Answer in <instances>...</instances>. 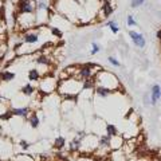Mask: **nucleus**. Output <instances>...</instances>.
I'll return each mask as SVG.
<instances>
[{
  "label": "nucleus",
  "mask_w": 161,
  "mask_h": 161,
  "mask_svg": "<svg viewBox=\"0 0 161 161\" xmlns=\"http://www.w3.org/2000/svg\"><path fill=\"white\" fill-rule=\"evenodd\" d=\"M0 102H3V97H2V94H0Z\"/></svg>",
  "instance_id": "32"
},
{
  "label": "nucleus",
  "mask_w": 161,
  "mask_h": 161,
  "mask_svg": "<svg viewBox=\"0 0 161 161\" xmlns=\"http://www.w3.org/2000/svg\"><path fill=\"white\" fill-rule=\"evenodd\" d=\"M157 36L161 39V31H158V32H157Z\"/></svg>",
  "instance_id": "31"
},
{
  "label": "nucleus",
  "mask_w": 161,
  "mask_h": 161,
  "mask_svg": "<svg viewBox=\"0 0 161 161\" xmlns=\"http://www.w3.org/2000/svg\"><path fill=\"white\" fill-rule=\"evenodd\" d=\"M14 161H35V160H34L32 156L22 153V154H16V157H15Z\"/></svg>",
  "instance_id": "19"
},
{
  "label": "nucleus",
  "mask_w": 161,
  "mask_h": 161,
  "mask_svg": "<svg viewBox=\"0 0 161 161\" xmlns=\"http://www.w3.org/2000/svg\"><path fill=\"white\" fill-rule=\"evenodd\" d=\"M108 59H109V62L112 63L113 66H115V67H119V62H118V60L115 59V58H113V57H109Z\"/></svg>",
  "instance_id": "26"
},
{
  "label": "nucleus",
  "mask_w": 161,
  "mask_h": 161,
  "mask_svg": "<svg viewBox=\"0 0 161 161\" xmlns=\"http://www.w3.org/2000/svg\"><path fill=\"white\" fill-rule=\"evenodd\" d=\"M12 115H14V114H12V110H11V109H7L6 112H4L2 115H0V119H2V121H8L9 118L12 117Z\"/></svg>",
  "instance_id": "21"
},
{
  "label": "nucleus",
  "mask_w": 161,
  "mask_h": 161,
  "mask_svg": "<svg viewBox=\"0 0 161 161\" xmlns=\"http://www.w3.org/2000/svg\"><path fill=\"white\" fill-rule=\"evenodd\" d=\"M160 98H161V87L160 85L156 83L152 86V92H150V105H156Z\"/></svg>",
  "instance_id": "5"
},
{
  "label": "nucleus",
  "mask_w": 161,
  "mask_h": 161,
  "mask_svg": "<svg viewBox=\"0 0 161 161\" xmlns=\"http://www.w3.org/2000/svg\"><path fill=\"white\" fill-rule=\"evenodd\" d=\"M92 47H93V48H92V55H94V54H97V53L99 51V50H101V48H99V46H98V44H97V43H95V42H93V44H92Z\"/></svg>",
  "instance_id": "25"
},
{
  "label": "nucleus",
  "mask_w": 161,
  "mask_h": 161,
  "mask_svg": "<svg viewBox=\"0 0 161 161\" xmlns=\"http://www.w3.org/2000/svg\"><path fill=\"white\" fill-rule=\"evenodd\" d=\"M16 74L12 73V71H8V70H4V71L0 73V82H11V80L15 79Z\"/></svg>",
  "instance_id": "9"
},
{
  "label": "nucleus",
  "mask_w": 161,
  "mask_h": 161,
  "mask_svg": "<svg viewBox=\"0 0 161 161\" xmlns=\"http://www.w3.org/2000/svg\"><path fill=\"white\" fill-rule=\"evenodd\" d=\"M92 67H93V64H83V66H80L79 70H78V78L80 79H90L92 78Z\"/></svg>",
  "instance_id": "4"
},
{
  "label": "nucleus",
  "mask_w": 161,
  "mask_h": 161,
  "mask_svg": "<svg viewBox=\"0 0 161 161\" xmlns=\"http://www.w3.org/2000/svg\"><path fill=\"white\" fill-rule=\"evenodd\" d=\"M12 114L16 117H22V118H27L31 114V109L30 106H23V108H12Z\"/></svg>",
  "instance_id": "6"
},
{
  "label": "nucleus",
  "mask_w": 161,
  "mask_h": 161,
  "mask_svg": "<svg viewBox=\"0 0 161 161\" xmlns=\"http://www.w3.org/2000/svg\"><path fill=\"white\" fill-rule=\"evenodd\" d=\"M19 145H20V149L24 150V152H27V150L30 149V147H31V144H30L28 141H26V140H22L19 142Z\"/></svg>",
  "instance_id": "22"
},
{
  "label": "nucleus",
  "mask_w": 161,
  "mask_h": 161,
  "mask_svg": "<svg viewBox=\"0 0 161 161\" xmlns=\"http://www.w3.org/2000/svg\"><path fill=\"white\" fill-rule=\"evenodd\" d=\"M95 92H97V94L102 95V97H106V95H109V94L113 93V90H110V89H108V87H103V86H98L97 89H95Z\"/></svg>",
  "instance_id": "17"
},
{
  "label": "nucleus",
  "mask_w": 161,
  "mask_h": 161,
  "mask_svg": "<svg viewBox=\"0 0 161 161\" xmlns=\"http://www.w3.org/2000/svg\"><path fill=\"white\" fill-rule=\"evenodd\" d=\"M23 42L30 43V44L38 43L39 42V34H36V32H24L23 34Z\"/></svg>",
  "instance_id": "7"
},
{
  "label": "nucleus",
  "mask_w": 161,
  "mask_h": 161,
  "mask_svg": "<svg viewBox=\"0 0 161 161\" xmlns=\"http://www.w3.org/2000/svg\"><path fill=\"white\" fill-rule=\"evenodd\" d=\"M36 63L40 64V66H48L50 59H48V57H46V55H39L36 58Z\"/></svg>",
  "instance_id": "18"
},
{
  "label": "nucleus",
  "mask_w": 161,
  "mask_h": 161,
  "mask_svg": "<svg viewBox=\"0 0 161 161\" xmlns=\"http://www.w3.org/2000/svg\"><path fill=\"white\" fill-rule=\"evenodd\" d=\"M42 75H40V71L38 69H31L28 71V80L30 82H39Z\"/></svg>",
  "instance_id": "13"
},
{
  "label": "nucleus",
  "mask_w": 161,
  "mask_h": 161,
  "mask_svg": "<svg viewBox=\"0 0 161 161\" xmlns=\"http://www.w3.org/2000/svg\"><path fill=\"white\" fill-rule=\"evenodd\" d=\"M108 26L110 27V30L114 32V34H118V31H119V28L117 27V23L115 22H108Z\"/></svg>",
  "instance_id": "24"
},
{
  "label": "nucleus",
  "mask_w": 161,
  "mask_h": 161,
  "mask_svg": "<svg viewBox=\"0 0 161 161\" xmlns=\"http://www.w3.org/2000/svg\"><path fill=\"white\" fill-rule=\"evenodd\" d=\"M20 93H22L23 95H26V97H31V95L35 93V87L32 86L31 83H27V85H24V86L20 89Z\"/></svg>",
  "instance_id": "15"
},
{
  "label": "nucleus",
  "mask_w": 161,
  "mask_h": 161,
  "mask_svg": "<svg viewBox=\"0 0 161 161\" xmlns=\"http://www.w3.org/2000/svg\"><path fill=\"white\" fill-rule=\"evenodd\" d=\"M129 35H130V38H132V40L134 42V44H137L138 47H144L145 46V39H144V36L141 34L134 32V31H130Z\"/></svg>",
  "instance_id": "8"
},
{
  "label": "nucleus",
  "mask_w": 161,
  "mask_h": 161,
  "mask_svg": "<svg viewBox=\"0 0 161 161\" xmlns=\"http://www.w3.org/2000/svg\"><path fill=\"white\" fill-rule=\"evenodd\" d=\"M0 161H4V160H3V158H2V157H0Z\"/></svg>",
  "instance_id": "33"
},
{
  "label": "nucleus",
  "mask_w": 161,
  "mask_h": 161,
  "mask_svg": "<svg viewBox=\"0 0 161 161\" xmlns=\"http://www.w3.org/2000/svg\"><path fill=\"white\" fill-rule=\"evenodd\" d=\"M7 109H8V108L6 106V105H4V102H0V115H2L4 112H6Z\"/></svg>",
  "instance_id": "29"
},
{
  "label": "nucleus",
  "mask_w": 161,
  "mask_h": 161,
  "mask_svg": "<svg viewBox=\"0 0 161 161\" xmlns=\"http://www.w3.org/2000/svg\"><path fill=\"white\" fill-rule=\"evenodd\" d=\"M50 31H51V34L54 35V36H57V38H62V31L58 28V27H50Z\"/></svg>",
  "instance_id": "23"
},
{
  "label": "nucleus",
  "mask_w": 161,
  "mask_h": 161,
  "mask_svg": "<svg viewBox=\"0 0 161 161\" xmlns=\"http://www.w3.org/2000/svg\"><path fill=\"white\" fill-rule=\"evenodd\" d=\"M117 134H118L117 128H115L113 124H108L106 125V136H109V137H114V136H117Z\"/></svg>",
  "instance_id": "16"
},
{
  "label": "nucleus",
  "mask_w": 161,
  "mask_h": 161,
  "mask_svg": "<svg viewBox=\"0 0 161 161\" xmlns=\"http://www.w3.org/2000/svg\"><path fill=\"white\" fill-rule=\"evenodd\" d=\"M57 87H58V82H57V79L53 77L44 75V78L42 80H39V92H42L43 94L53 93Z\"/></svg>",
  "instance_id": "2"
},
{
  "label": "nucleus",
  "mask_w": 161,
  "mask_h": 161,
  "mask_svg": "<svg viewBox=\"0 0 161 161\" xmlns=\"http://www.w3.org/2000/svg\"><path fill=\"white\" fill-rule=\"evenodd\" d=\"M27 121H28V124L31 125V128H34V129L39 128V125H40V119L35 112H31V114L27 117Z\"/></svg>",
  "instance_id": "10"
},
{
  "label": "nucleus",
  "mask_w": 161,
  "mask_h": 161,
  "mask_svg": "<svg viewBox=\"0 0 161 161\" xmlns=\"http://www.w3.org/2000/svg\"><path fill=\"white\" fill-rule=\"evenodd\" d=\"M110 140L112 137H109V136H101L99 140H98V148L99 149H109L110 148Z\"/></svg>",
  "instance_id": "12"
},
{
  "label": "nucleus",
  "mask_w": 161,
  "mask_h": 161,
  "mask_svg": "<svg viewBox=\"0 0 161 161\" xmlns=\"http://www.w3.org/2000/svg\"><path fill=\"white\" fill-rule=\"evenodd\" d=\"M102 9H103V16H102V18H106L108 15L112 14V11H113V7L110 6L109 3H105L103 6H102Z\"/></svg>",
  "instance_id": "20"
},
{
  "label": "nucleus",
  "mask_w": 161,
  "mask_h": 161,
  "mask_svg": "<svg viewBox=\"0 0 161 161\" xmlns=\"http://www.w3.org/2000/svg\"><path fill=\"white\" fill-rule=\"evenodd\" d=\"M64 147H66V138L62 137V136H59V137L55 138V141H54V148L55 149L60 152L62 149H64Z\"/></svg>",
  "instance_id": "14"
},
{
  "label": "nucleus",
  "mask_w": 161,
  "mask_h": 161,
  "mask_svg": "<svg viewBox=\"0 0 161 161\" xmlns=\"http://www.w3.org/2000/svg\"><path fill=\"white\" fill-rule=\"evenodd\" d=\"M136 24H137V23H136V20L133 19V16H132V15H129V16H128V26L133 27V26H136Z\"/></svg>",
  "instance_id": "27"
},
{
  "label": "nucleus",
  "mask_w": 161,
  "mask_h": 161,
  "mask_svg": "<svg viewBox=\"0 0 161 161\" xmlns=\"http://www.w3.org/2000/svg\"><path fill=\"white\" fill-rule=\"evenodd\" d=\"M16 9H18V15L32 14L35 11V3L32 0H18Z\"/></svg>",
  "instance_id": "3"
},
{
  "label": "nucleus",
  "mask_w": 161,
  "mask_h": 161,
  "mask_svg": "<svg viewBox=\"0 0 161 161\" xmlns=\"http://www.w3.org/2000/svg\"><path fill=\"white\" fill-rule=\"evenodd\" d=\"M144 2H145V0H132V7L133 8L138 7V6H141V4H144Z\"/></svg>",
  "instance_id": "28"
},
{
  "label": "nucleus",
  "mask_w": 161,
  "mask_h": 161,
  "mask_svg": "<svg viewBox=\"0 0 161 161\" xmlns=\"http://www.w3.org/2000/svg\"><path fill=\"white\" fill-rule=\"evenodd\" d=\"M124 145V138L121 137V136H114V137H112V140H110V149H118Z\"/></svg>",
  "instance_id": "11"
},
{
  "label": "nucleus",
  "mask_w": 161,
  "mask_h": 161,
  "mask_svg": "<svg viewBox=\"0 0 161 161\" xmlns=\"http://www.w3.org/2000/svg\"><path fill=\"white\" fill-rule=\"evenodd\" d=\"M93 161H102V158H99V157H94Z\"/></svg>",
  "instance_id": "30"
},
{
  "label": "nucleus",
  "mask_w": 161,
  "mask_h": 161,
  "mask_svg": "<svg viewBox=\"0 0 161 161\" xmlns=\"http://www.w3.org/2000/svg\"><path fill=\"white\" fill-rule=\"evenodd\" d=\"M58 92L64 95V98L67 99H74L80 90H82V80L78 82V79L75 78H67V79H60L58 80Z\"/></svg>",
  "instance_id": "1"
}]
</instances>
